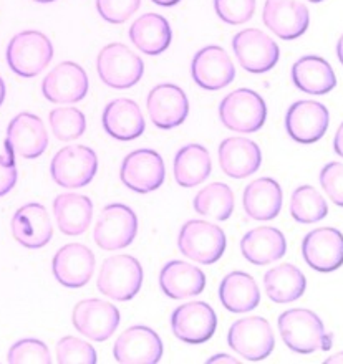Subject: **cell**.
I'll use <instances>...</instances> for the list:
<instances>
[{"label":"cell","mask_w":343,"mask_h":364,"mask_svg":"<svg viewBox=\"0 0 343 364\" xmlns=\"http://www.w3.org/2000/svg\"><path fill=\"white\" fill-rule=\"evenodd\" d=\"M213 171L209 151L201 144L183 146L174 156V179L181 187L203 184Z\"/></svg>","instance_id":"33"},{"label":"cell","mask_w":343,"mask_h":364,"mask_svg":"<svg viewBox=\"0 0 343 364\" xmlns=\"http://www.w3.org/2000/svg\"><path fill=\"white\" fill-rule=\"evenodd\" d=\"M53 275L67 288H82L95 272L93 252L82 244H68L60 249L52 262Z\"/></svg>","instance_id":"22"},{"label":"cell","mask_w":343,"mask_h":364,"mask_svg":"<svg viewBox=\"0 0 343 364\" xmlns=\"http://www.w3.org/2000/svg\"><path fill=\"white\" fill-rule=\"evenodd\" d=\"M267 296L274 303H292L304 295L307 290V278L300 269L292 264H282L270 269L264 275Z\"/></svg>","instance_id":"34"},{"label":"cell","mask_w":343,"mask_h":364,"mask_svg":"<svg viewBox=\"0 0 343 364\" xmlns=\"http://www.w3.org/2000/svg\"><path fill=\"white\" fill-rule=\"evenodd\" d=\"M73 326L93 341H107L120 325V311L112 303L88 298L73 308Z\"/></svg>","instance_id":"15"},{"label":"cell","mask_w":343,"mask_h":364,"mask_svg":"<svg viewBox=\"0 0 343 364\" xmlns=\"http://www.w3.org/2000/svg\"><path fill=\"white\" fill-rule=\"evenodd\" d=\"M149 119L159 129H173L183 124L189 114V100L176 85L163 83L149 91L146 98Z\"/></svg>","instance_id":"19"},{"label":"cell","mask_w":343,"mask_h":364,"mask_svg":"<svg viewBox=\"0 0 343 364\" xmlns=\"http://www.w3.org/2000/svg\"><path fill=\"white\" fill-rule=\"evenodd\" d=\"M232 48L242 68L250 73H265L279 62L280 50L269 35L259 28H246L232 38Z\"/></svg>","instance_id":"11"},{"label":"cell","mask_w":343,"mask_h":364,"mask_svg":"<svg viewBox=\"0 0 343 364\" xmlns=\"http://www.w3.org/2000/svg\"><path fill=\"white\" fill-rule=\"evenodd\" d=\"M171 328L178 340L188 345H203L214 336L218 328L216 311L204 301L184 303L171 315Z\"/></svg>","instance_id":"12"},{"label":"cell","mask_w":343,"mask_h":364,"mask_svg":"<svg viewBox=\"0 0 343 364\" xmlns=\"http://www.w3.org/2000/svg\"><path fill=\"white\" fill-rule=\"evenodd\" d=\"M279 331L287 348L299 355L329 351L334 345V335L325 331L319 315L305 308H294L282 313Z\"/></svg>","instance_id":"1"},{"label":"cell","mask_w":343,"mask_h":364,"mask_svg":"<svg viewBox=\"0 0 343 364\" xmlns=\"http://www.w3.org/2000/svg\"><path fill=\"white\" fill-rule=\"evenodd\" d=\"M35 2H38V4H50V2H55V0H35Z\"/></svg>","instance_id":"50"},{"label":"cell","mask_w":343,"mask_h":364,"mask_svg":"<svg viewBox=\"0 0 343 364\" xmlns=\"http://www.w3.org/2000/svg\"><path fill=\"white\" fill-rule=\"evenodd\" d=\"M224 230L206 220H189L179 232V252L189 260L203 265H213L226 252Z\"/></svg>","instance_id":"4"},{"label":"cell","mask_w":343,"mask_h":364,"mask_svg":"<svg viewBox=\"0 0 343 364\" xmlns=\"http://www.w3.org/2000/svg\"><path fill=\"white\" fill-rule=\"evenodd\" d=\"M141 0H97V10L110 23H123L139 9Z\"/></svg>","instance_id":"41"},{"label":"cell","mask_w":343,"mask_h":364,"mask_svg":"<svg viewBox=\"0 0 343 364\" xmlns=\"http://www.w3.org/2000/svg\"><path fill=\"white\" fill-rule=\"evenodd\" d=\"M320 184L332 202L343 207V163H329L320 171Z\"/></svg>","instance_id":"42"},{"label":"cell","mask_w":343,"mask_h":364,"mask_svg":"<svg viewBox=\"0 0 343 364\" xmlns=\"http://www.w3.org/2000/svg\"><path fill=\"white\" fill-rule=\"evenodd\" d=\"M53 214L65 235H82L92 224L93 202L82 194H60L53 200Z\"/></svg>","instance_id":"31"},{"label":"cell","mask_w":343,"mask_h":364,"mask_svg":"<svg viewBox=\"0 0 343 364\" xmlns=\"http://www.w3.org/2000/svg\"><path fill=\"white\" fill-rule=\"evenodd\" d=\"M219 118L226 128L236 133H255L265 124V101L254 90L239 88L221 101Z\"/></svg>","instance_id":"3"},{"label":"cell","mask_w":343,"mask_h":364,"mask_svg":"<svg viewBox=\"0 0 343 364\" xmlns=\"http://www.w3.org/2000/svg\"><path fill=\"white\" fill-rule=\"evenodd\" d=\"M265 27L282 40H295L307 32L310 14L299 0H265L262 12Z\"/></svg>","instance_id":"21"},{"label":"cell","mask_w":343,"mask_h":364,"mask_svg":"<svg viewBox=\"0 0 343 364\" xmlns=\"http://www.w3.org/2000/svg\"><path fill=\"white\" fill-rule=\"evenodd\" d=\"M100 80L110 88L126 90L134 87L144 73V63L133 50L123 43H110L97 58Z\"/></svg>","instance_id":"7"},{"label":"cell","mask_w":343,"mask_h":364,"mask_svg":"<svg viewBox=\"0 0 343 364\" xmlns=\"http://www.w3.org/2000/svg\"><path fill=\"white\" fill-rule=\"evenodd\" d=\"M329 214V204L312 186L297 187L290 199V215L299 224H317Z\"/></svg>","instance_id":"36"},{"label":"cell","mask_w":343,"mask_h":364,"mask_svg":"<svg viewBox=\"0 0 343 364\" xmlns=\"http://www.w3.org/2000/svg\"><path fill=\"white\" fill-rule=\"evenodd\" d=\"M98 171V156L92 148L82 144L67 146L53 156L50 173L57 186L78 189L88 186Z\"/></svg>","instance_id":"6"},{"label":"cell","mask_w":343,"mask_h":364,"mask_svg":"<svg viewBox=\"0 0 343 364\" xmlns=\"http://www.w3.org/2000/svg\"><path fill=\"white\" fill-rule=\"evenodd\" d=\"M14 153L7 149V156H0V197L7 196L17 184L19 173L14 161Z\"/></svg>","instance_id":"43"},{"label":"cell","mask_w":343,"mask_h":364,"mask_svg":"<svg viewBox=\"0 0 343 364\" xmlns=\"http://www.w3.org/2000/svg\"><path fill=\"white\" fill-rule=\"evenodd\" d=\"M57 363L60 364H97L98 355L90 343L75 336H65L57 345Z\"/></svg>","instance_id":"38"},{"label":"cell","mask_w":343,"mask_h":364,"mask_svg":"<svg viewBox=\"0 0 343 364\" xmlns=\"http://www.w3.org/2000/svg\"><path fill=\"white\" fill-rule=\"evenodd\" d=\"M219 164L226 176L234 179L249 178L262 164L260 148L254 141L236 136L224 139L219 146Z\"/></svg>","instance_id":"24"},{"label":"cell","mask_w":343,"mask_h":364,"mask_svg":"<svg viewBox=\"0 0 343 364\" xmlns=\"http://www.w3.org/2000/svg\"><path fill=\"white\" fill-rule=\"evenodd\" d=\"M143 285V267L131 255H113L103 262L98 290L116 301H130Z\"/></svg>","instance_id":"5"},{"label":"cell","mask_w":343,"mask_h":364,"mask_svg":"<svg viewBox=\"0 0 343 364\" xmlns=\"http://www.w3.org/2000/svg\"><path fill=\"white\" fill-rule=\"evenodd\" d=\"M334 149H335V153L343 159V123L339 126V129H337V133H335Z\"/></svg>","instance_id":"44"},{"label":"cell","mask_w":343,"mask_h":364,"mask_svg":"<svg viewBox=\"0 0 343 364\" xmlns=\"http://www.w3.org/2000/svg\"><path fill=\"white\" fill-rule=\"evenodd\" d=\"M120 178L128 189L148 194L163 186L166 179L164 161L153 149H136L121 163Z\"/></svg>","instance_id":"10"},{"label":"cell","mask_w":343,"mask_h":364,"mask_svg":"<svg viewBox=\"0 0 343 364\" xmlns=\"http://www.w3.org/2000/svg\"><path fill=\"white\" fill-rule=\"evenodd\" d=\"M4 100H5V83L4 80L0 78V106L4 105Z\"/></svg>","instance_id":"49"},{"label":"cell","mask_w":343,"mask_h":364,"mask_svg":"<svg viewBox=\"0 0 343 364\" xmlns=\"http://www.w3.org/2000/svg\"><path fill=\"white\" fill-rule=\"evenodd\" d=\"M208 363H237V360H234L232 356L228 355H218V356H213Z\"/></svg>","instance_id":"45"},{"label":"cell","mask_w":343,"mask_h":364,"mask_svg":"<svg viewBox=\"0 0 343 364\" xmlns=\"http://www.w3.org/2000/svg\"><path fill=\"white\" fill-rule=\"evenodd\" d=\"M330 123V113L319 101H295L285 114V129L295 143L314 144L324 138Z\"/></svg>","instance_id":"13"},{"label":"cell","mask_w":343,"mask_h":364,"mask_svg":"<svg viewBox=\"0 0 343 364\" xmlns=\"http://www.w3.org/2000/svg\"><path fill=\"white\" fill-rule=\"evenodd\" d=\"M246 214L254 220H272L280 214L284 204V192L279 182L260 178L246 187L242 197Z\"/></svg>","instance_id":"28"},{"label":"cell","mask_w":343,"mask_h":364,"mask_svg":"<svg viewBox=\"0 0 343 364\" xmlns=\"http://www.w3.org/2000/svg\"><path fill=\"white\" fill-rule=\"evenodd\" d=\"M50 126L55 138L60 141H73L83 136L87 129V118L78 108L62 106L50 111Z\"/></svg>","instance_id":"37"},{"label":"cell","mask_w":343,"mask_h":364,"mask_svg":"<svg viewBox=\"0 0 343 364\" xmlns=\"http://www.w3.org/2000/svg\"><path fill=\"white\" fill-rule=\"evenodd\" d=\"M159 287L164 295L174 300L196 296L206 288V275L198 267L181 260H171L159 273Z\"/></svg>","instance_id":"27"},{"label":"cell","mask_w":343,"mask_h":364,"mask_svg":"<svg viewBox=\"0 0 343 364\" xmlns=\"http://www.w3.org/2000/svg\"><path fill=\"white\" fill-rule=\"evenodd\" d=\"M45 98L57 105H73L88 93L87 72L75 62L57 65L42 82Z\"/></svg>","instance_id":"16"},{"label":"cell","mask_w":343,"mask_h":364,"mask_svg":"<svg viewBox=\"0 0 343 364\" xmlns=\"http://www.w3.org/2000/svg\"><path fill=\"white\" fill-rule=\"evenodd\" d=\"M103 128L118 141H133L144 133L146 123L136 101L118 98L107 105L103 111Z\"/></svg>","instance_id":"25"},{"label":"cell","mask_w":343,"mask_h":364,"mask_svg":"<svg viewBox=\"0 0 343 364\" xmlns=\"http://www.w3.org/2000/svg\"><path fill=\"white\" fill-rule=\"evenodd\" d=\"M130 38L139 52L154 57L169 47L173 32L163 15L144 14L130 27Z\"/></svg>","instance_id":"30"},{"label":"cell","mask_w":343,"mask_h":364,"mask_svg":"<svg viewBox=\"0 0 343 364\" xmlns=\"http://www.w3.org/2000/svg\"><path fill=\"white\" fill-rule=\"evenodd\" d=\"M257 0H214V10L223 22L242 25L254 17Z\"/></svg>","instance_id":"40"},{"label":"cell","mask_w":343,"mask_h":364,"mask_svg":"<svg viewBox=\"0 0 343 364\" xmlns=\"http://www.w3.org/2000/svg\"><path fill=\"white\" fill-rule=\"evenodd\" d=\"M292 82L309 95H327L337 87V77L332 65L317 55H307L292 67Z\"/></svg>","instance_id":"29"},{"label":"cell","mask_w":343,"mask_h":364,"mask_svg":"<svg viewBox=\"0 0 343 364\" xmlns=\"http://www.w3.org/2000/svg\"><path fill=\"white\" fill-rule=\"evenodd\" d=\"M191 73L198 87L208 91H218L234 82L236 67L224 48L209 45L194 55Z\"/></svg>","instance_id":"18"},{"label":"cell","mask_w":343,"mask_h":364,"mask_svg":"<svg viewBox=\"0 0 343 364\" xmlns=\"http://www.w3.org/2000/svg\"><path fill=\"white\" fill-rule=\"evenodd\" d=\"M7 361L10 364H50L52 363V356L47 345L40 340H33V338H27V340H20L9 350Z\"/></svg>","instance_id":"39"},{"label":"cell","mask_w":343,"mask_h":364,"mask_svg":"<svg viewBox=\"0 0 343 364\" xmlns=\"http://www.w3.org/2000/svg\"><path fill=\"white\" fill-rule=\"evenodd\" d=\"M337 57H339L340 63L343 65V33L340 35L339 42H337Z\"/></svg>","instance_id":"47"},{"label":"cell","mask_w":343,"mask_h":364,"mask_svg":"<svg viewBox=\"0 0 343 364\" xmlns=\"http://www.w3.org/2000/svg\"><path fill=\"white\" fill-rule=\"evenodd\" d=\"M337 363H343V353H339V355L329 358V360H325V364H337Z\"/></svg>","instance_id":"48"},{"label":"cell","mask_w":343,"mask_h":364,"mask_svg":"<svg viewBox=\"0 0 343 364\" xmlns=\"http://www.w3.org/2000/svg\"><path fill=\"white\" fill-rule=\"evenodd\" d=\"M151 2H154L156 5H161V7H173V5L179 4L181 0H151Z\"/></svg>","instance_id":"46"},{"label":"cell","mask_w":343,"mask_h":364,"mask_svg":"<svg viewBox=\"0 0 343 364\" xmlns=\"http://www.w3.org/2000/svg\"><path fill=\"white\" fill-rule=\"evenodd\" d=\"M219 298L226 310L247 313L260 303V291L249 273L232 272L221 282Z\"/></svg>","instance_id":"32"},{"label":"cell","mask_w":343,"mask_h":364,"mask_svg":"<svg viewBox=\"0 0 343 364\" xmlns=\"http://www.w3.org/2000/svg\"><path fill=\"white\" fill-rule=\"evenodd\" d=\"M312 4H319V2H324V0H309Z\"/></svg>","instance_id":"51"},{"label":"cell","mask_w":343,"mask_h":364,"mask_svg":"<svg viewBox=\"0 0 343 364\" xmlns=\"http://www.w3.org/2000/svg\"><path fill=\"white\" fill-rule=\"evenodd\" d=\"M163 341L148 326H131L113 346L115 360L121 364H156L163 358Z\"/></svg>","instance_id":"14"},{"label":"cell","mask_w":343,"mask_h":364,"mask_svg":"<svg viewBox=\"0 0 343 364\" xmlns=\"http://www.w3.org/2000/svg\"><path fill=\"white\" fill-rule=\"evenodd\" d=\"M12 234L27 249H42L52 240L53 225L42 204H25L12 217Z\"/></svg>","instance_id":"23"},{"label":"cell","mask_w":343,"mask_h":364,"mask_svg":"<svg viewBox=\"0 0 343 364\" xmlns=\"http://www.w3.org/2000/svg\"><path fill=\"white\" fill-rule=\"evenodd\" d=\"M5 148L23 159H37L48 148V134L37 114L20 113L10 121Z\"/></svg>","instance_id":"20"},{"label":"cell","mask_w":343,"mask_h":364,"mask_svg":"<svg viewBox=\"0 0 343 364\" xmlns=\"http://www.w3.org/2000/svg\"><path fill=\"white\" fill-rule=\"evenodd\" d=\"M241 252L250 264L270 265L285 255L287 242L284 234L275 227H257L242 237Z\"/></svg>","instance_id":"26"},{"label":"cell","mask_w":343,"mask_h":364,"mask_svg":"<svg viewBox=\"0 0 343 364\" xmlns=\"http://www.w3.org/2000/svg\"><path fill=\"white\" fill-rule=\"evenodd\" d=\"M138 234V217L128 205L110 204L100 214L93 239L100 249L115 252L133 244Z\"/></svg>","instance_id":"8"},{"label":"cell","mask_w":343,"mask_h":364,"mask_svg":"<svg viewBox=\"0 0 343 364\" xmlns=\"http://www.w3.org/2000/svg\"><path fill=\"white\" fill-rule=\"evenodd\" d=\"M302 255L310 269L330 273L343 265V234L332 227H322L305 235Z\"/></svg>","instance_id":"17"},{"label":"cell","mask_w":343,"mask_h":364,"mask_svg":"<svg viewBox=\"0 0 343 364\" xmlns=\"http://www.w3.org/2000/svg\"><path fill=\"white\" fill-rule=\"evenodd\" d=\"M194 210L216 220H228L234 212V192L224 182H213L196 194Z\"/></svg>","instance_id":"35"},{"label":"cell","mask_w":343,"mask_h":364,"mask_svg":"<svg viewBox=\"0 0 343 364\" xmlns=\"http://www.w3.org/2000/svg\"><path fill=\"white\" fill-rule=\"evenodd\" d=\"M228 343L247 361H262L274 351L275 338L269 321L260 316H249L237 320L229 328Z\"/></svg>","instance_id":"9"},{"label":"cell","mask_w":343,"mask_h":364,"mask_svg":"<svg viewBox=\"0 0 343 364\" xmlns=\"http://www.w3.org/2000/svg\"><path fill=\"white\" fill-rule=\"evenodd\" d=\"M53 58V45L38 30H25L15 35L7 47V63L15 75L33 78L48 67Z\"/></svg>","instance_id":"2"}]
</instances>
